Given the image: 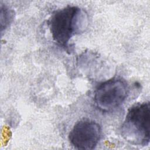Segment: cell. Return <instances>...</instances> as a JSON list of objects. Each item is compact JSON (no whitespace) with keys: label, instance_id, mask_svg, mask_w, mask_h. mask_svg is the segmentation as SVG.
I'll return each mask as SVG.
<instances>
[{"label":"cell","instance_id":"4","mask_svg":"<svg viewBox=\"0 0 150 150\" xmlns=\"http://www.w3.org/2000/svg\"><path fill=\"white\" fill-rule=\"evenodd\" d=\"M101 137V127L96 121L83 118L77 121L70 131L69 140L77 149L91 150L97 145Z\"/></svg>","mask_w":150,"mask_h":150},{"label":"cell","instance_id":"2","mask_svg":"<svg viewBox=\"0 0 150 150\" xmlns=\"http://www.w3.org/2000/svg\"><path fill=\"white\" fill-rule=\"evenodd\" d=\"M121 134L132 145L146 146L150 140V104L137 103L128 110L121 127Z\"/></svg>","mask_w":150,"mask_h":150},{"label":"cell","instance_id":"5","mask_svg":"<svg viewBox=\"0 0 150 150\" xmlns=\"http://www.w3.org/2000/svg\"><path fill=\"white\" fill-rule=\"evenodd\" d=\"M14 12L6 6H1V31L6 29L12 22L13 18Z\"/></svg>","mask_w":150,"mask_h":150},{"label":"cell","instance_id":"1","mask_svg":"<svg viewBox=\"0 0 150 150\" xmlns=\"http://www.w3.org/2000/svg\"><path fill=\"white\" fill-rule=\"evenodd\" d=\"M87 21L86 16L80 8L68 5L56 11L49 21L53 40L64 49L73 35L80 33Z\"/></svg>","mask_w":150,"mask_h":150},{"label":"cell","instance_id":"3","mask_svg":"<svg viewBox=\"0 0 150 150\" xmlns=\"http://www.w3.org/2000/svg\"><path fill=\"white\" fill-rule=\"evenodd\" d=\"M128 95V86L121 78L115 77L100 84L94 93L96 107L103 112L114 111L125 101Z\"/></svg>","mask_w":150,"mask_h":150}]
</instances>
